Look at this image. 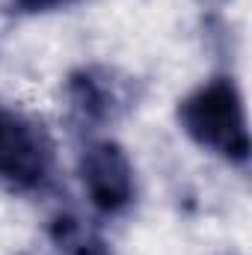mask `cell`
<instances>
[{"mask_svg": "<svg viewBox=\"0 0 252 255\" xmlns=\"http://www.w3.org/2000/svg\"><path fill=\"white\" fill-rule=\"evenodd\" d=\"M80 181L92 208L101 214H119L133 202L136 178L127 151L113 139H95L80 154Z\"/></svg>", "mask_w": 252, "mask_h": 255, "instance_id": "obj_3", "label": "cell"}, {"mask_svg": "<svg viewBox=\"0 0 252 255\" xmlns=\"http://www.w3.org/2000/svg\"><path fill=\"white\" fill-rule=\"evenodd\" d=\"M51 166L54 145L42 125L0 107V181L15 190H36L48 181Z\"/></svg>", "mask_w": 252, "mask_h": 255, "instance_id": "obj_2", "label": "cell"}, {"mask_svg": "<svg viewBox=\"0 0 252 255\" xmlns=\"http://www.w3.org/2000/svg\"><path fill=\"white\" fill-rule=\"evenodd\" d=\"M74 0H15V6L21 12H54V9H63Z\"/></svg>", "mask_w": 252, "mask_h": 255, "instance_id": "obj_6", "label": "cell"}, {"mask_svg": "<svg viewBox=\"0 0 252 255\" xmlns=\"http://www.w3.org/2000/svg\"><path fill=\"white\" fill-rule=\"evenodd\" d=\"M178 122L190 139L229 163L250 157V128L241 89L229 77H214L193 89L178 107Z\"/></svg>", "mask_w": 252, "mask_h": 255, "instance_id": "obj_1", "label": "cell"}, {"mask_svg": "<svg viewBox=\"0 0 252 255\" xmlns=\"http://www.w3.org/2000/svg\"><path fill=\"white\" fill-rule=\"evenodd\" d=\"M113 86H107L101 77H95L92 71H83L77 77H71V107L89 119V122H104L113 113Z\"/></svg>", "mask_w": 252, "mask_h": 255, "instance_id": "obj_4", "label": "cell"}, {"mask_svg": "<svg viewBox=\"0 0 252 255\" xmlns=\"http://www.w3.org/2000/svg\"><path fill=\"white\" fill-rule=\"evenodd\" d=\"M51 238H54L60 255H113L110 247H107L92 229H86V226H83L80 220H74V217H60V220H54Z\"/></svg>", "mask_w": 252, "mask_h": 255, "instance_id": "obj_5", "label": "cell"}]
</instances>
